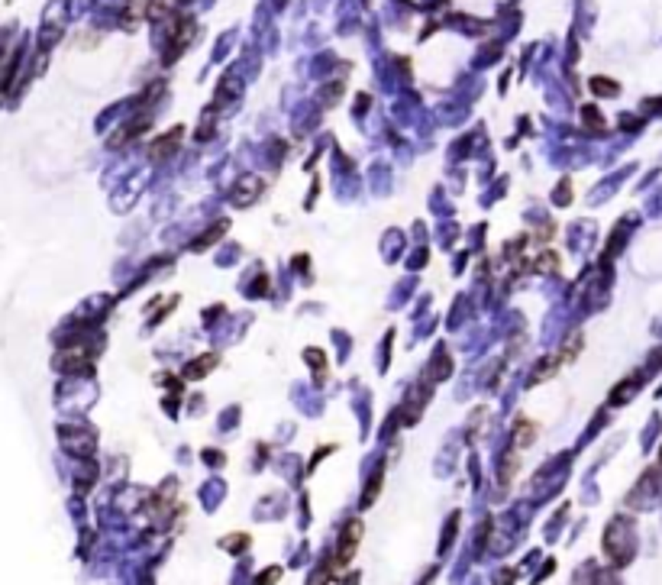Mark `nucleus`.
<instances>
[{
  "mask_svg": "<svg viewBox=\"0 0 662 585\" xmlns=\"http://www.w3.org/2000/svg\"><path fill=\"white\" fill-rule=\"evenodd\" d=\"M258 194H262V178H243V181L233 188L230 201H233L236 207H246V204H252Z\"/></svg>",
  "mask_w": 662,
  "mask_h": 585,
  "instance_id": "obj_1",
  "label": "nucleus"
},
{
  "mask_svg": "<svg viewBox=\"0 0 662 585\" xmlns=\"http://www.w3.org/2000/svg\"><path fill=\"white\" fill-rule=\"evenodd\" d=\"M182 136H184V130H182V127L168 130V133L162 136V139H155V142H152L149 155H152V159H165V155H172V149L178 146V142H182Z\"/></svg>",
  "mask_w": 662,
  "mask_h": 585,
  "instance_id": "obj_2",
  "label": "nucleus"
},
{
  "mask_svg": "<svg viewBox=\"0 0 662 585\" xmlns=\"http://www.w3.org/2000/svg\"><path fill=\"white\" fill-rule=\"evenodd\" d=\"M359 537H362V524L349 521V527L342 530V540H340V563H346V559L352 557V547L359 543Z\"/></svg>",
  "mask_w": 662,
  "mask_h": 585,
  "instance_id": "obj_3",
  "label": "nucleus"
},
{
  "mask_svg": "<svg viewBox=\"0 0 662 585\" xmlns=\"http://www.w3.org/2000/svg\"><path fill=\"white\" fill-rule=\"evenodd\" d=\"M533 437H537V423L530 421V417H517V423H514V443L523 450V446L533 443Z\"/></svg>",
  "mask_w": 662,
  "mask_h": 585,
  "instance_id": "obj_4",
  "label": "nucleus"
},
{
  "mask_svg": "<svg viewBox=\"0 0 662 585\" xmlns=\"http://www.w3.org/2000/svg\"><path fill=\"white\" fill-rule=\"evenodd\" d=\"M226 226H230V223H226V220H220V223H214V226H210L207 233H201V236H197V243H194V246H191V249H194V253H201V249H210V246H214V243H216V240H220V236H224V233H226Z\"/></svg>",
  "mask_w": 662,
  "mask_h": 585,
  "instance_id": "obj_5",
  "label": "nucleus"
},
{
  "mask_svg": "<svg viewBox=\"0 0 662 585\" xmlns=\"http://www.w3.org/2000/svg\"><path fill=\"white\" fill-rule=\"evenodd\" d=\"M210 366H216V356H214V353H207L204 359H194V362L188 366V372H184V375H188V379H201V375L210 372Z\"/></svg>",
  "mask_w": 662,
  "mask_h": 585,
  "instance_id": "obj_6",
  "label": "nucleus"
},
{
  "mask_svg": "<svg viewBox=\"0 0 662 585\" xmlns=\"http://www.w3.org/2000/svg\"><path fill=\"white\" fill-rule=\"evenodd\" d=\"M304 359H310V362H314V366H317V372H323V369H327V356H323L320 349H307V353H304Z\"/></svg>",
  "mask_w": 662,
  "mask_h": 585,
  "instance_id": "obj_7",
  "label": "nucleus"
}]
</instances>
